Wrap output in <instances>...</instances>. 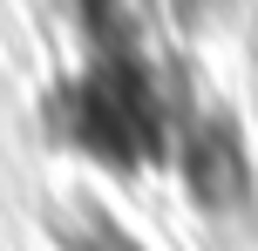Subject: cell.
<instances>
[{"label": "cell", "mask_w": 258, "mask_h": 251, "mask_svg": "<svg viewBox=\"0 0 258 251\" xmlns=\"http://www.w3.org/2000/svg\"><path fill=\"white\" fill-rule=\"evenodd\" d=\"M61 244H68V251H143V244L116 224V217H102V211L68 217V224H61Z\"/></svg>", "instance_id": "cell-1"}]
</instances>
